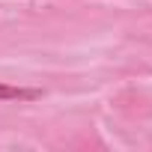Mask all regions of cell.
Wrapping results in <instances>:
<instances>
[{"instance_id":"6da1fadb","label":"cell","mask_w":152,"mask_h":152,"mask_svg":"<svg viewBox=\"0 0 152 152\" xmlns=\"http://www.w3.org/2000/svg\"><path fill=\"white\" fill-rule=\"evenodd\" d=\"M39 96H42L39 90H24V87H12V84H0V102H9V99L30 102V99H39Z\"/></svg>"}]
</instances>
